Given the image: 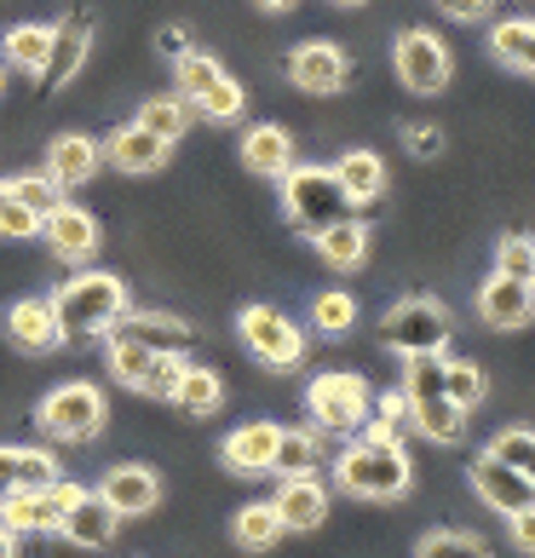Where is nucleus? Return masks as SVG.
I'll list each match as a JSON object with an SVG mask.
<instances>
[{
  "instance_id": "c85d7f7f",
  "label": "nucleus",
  "mask_w": 535,
  "mask_h": 558,
  "mask_svg": "<svg viewBox=\"0 0 535 558\" xmlns=\"http://www.w3.org/2000/svg\"><path fill=\"white\" fill-rule=\"evenodd\" d=\"M443 375H449V351H415V357H403V398L409 403L443 398Z\"/></svg>"
},
{
  "instance_id": "a19ab883",
  "label": "nucleus",
  "mask_w": 535,
  "mask_h": 558,
  "mask_svg": "<svg viewBox=\"0 0 535 558\" xmlns=\"http://www.w3.org/2000/svg\"><path fill=\"white\" fill-rule=\"evenodd\" d=\"M0 236H7V242L40 236V219H35L17 196H12V184H7V179H0Z\"/></svg>"
},
{
  "instance_id": "8fccbe9b",
  "label": "nucleus",
  "mask_w": 535,
  "mask_h": 558,
  "mask_svg": "<svg viewBox=\"0 0 535 558\" xmlns=\"http://www.w3.org/2000/svg\"><path fill=\"white\" fill-rule=\"evenodd\" d=\"M12 495H17V449L7 444V449H0V507H7Z\"/></svg>"
},
{
  "instance_id": "1a4fd4ad",
  "label": "nucleus",
  "mask_w": 535,
  "mask_h": 558,
  "mask_svg": "<svg viewBox=\"0 0 535 558\" xmlns=\"http://www.w3.org/2000/svg\"><path fill=\"white\" fill-rule=\"evenodd\" d=\"M75 501H81V484H70V478H58L47 489H17L12 501L0 507V524L12 535H52Z\"/></svg>"
},
{
  "instance_id": "49530a36",
  "label": "nucleus",
  "mask_w": 535,
  "mask_h": 558,
  "mask_svg": "<svg viewBox=\"0 0 535 558\" xmlns=\"http://www.w3.org/2000/svg\"><path fill=\"white\" fill-rule=\"evenodd\" d=\"M438 7L455 17V24H478V17H489V7H496V0H438Z\"/></svg>"
},
{
  "instance_id": "6ab92c4d",
  "label": "nucleus",
  "mask_w": 535,
  "mask_h": 558,
  "mask_svg": "<svg viewBox=\"0 0 535 558\" xmlns=\"http://www.w3.org/2000/svg\"><path fill=\"white\" fill-rule=\"evenodd\" d=\"M277 438H282V426L254 421V426H236L219 454L231 472H242V478H259V472H271V461H277Z\"/></svg>"
},
{
  "instance_id": "ea45409f",
  "label": "nucleus",
  "mask_w": 535,
  "mask_h": 558,
  "mask_svg": "<svg viewBox=\"0 0 535 558\" xmlns=\"http://www.w3.org/2000/svg\"><path fill=\"white\" fill-rule=\"evenodd\" d=\"M496 271L501 277H519V282H535V236H501Z\"/></svg>"
},
{
  "instance_id": "a878e982",
  "label": "nucleus",
  "mask_w": 535,
  "mask_h": 558,
  "mask_svg": "<svg viewBox=\"0 0 535 558\" xmlns=\"http://www.w3.org/2000/svg\"><path fill=\"white\" fill-rule=\"evenodd\" d=\"M335 179H340L345 202H352V208H363V202H380V191H386V161H380L375 150H345V156L335 161Z\"/></svg>"
},
{
  "instance_id": "e433bc0d",
  "label": "nucleus",
  "mask_w": 535,
  "mask_h": 558,
  "mask_svg": "<svg viewBox=\"0 0 535 558\" xmlns=\"http://www.w3.org/2000/svg\"><path fill=\"white\" fill-rule=\"evenodd\" d=\"M312 323H317V335H352L357 300L345 294V288H328V294H317V305H312Z\"/></svg>"
},
{
  "instance_id": "473e14b6",
  "label": "nucleus",
  "mask_w": 535,
  "mask_h": 558,
  "mask_svg": "<svg viewBox=\"0 0 535 558\" xmlns=\"http://www.w3.org/2000/svg\"><path fill=\"white\" fill-rule=\"evenodd\" d=\"M173 70H179V98H184L191 110L202 105V98H208V87H219V75H224L208 52H184Z\"/></svg>"
},
{
  "instance_id": "412c9836",
  "label": "nucleus",
  "mask_w": 535,
  "mask_h": 558,
  "mask_svg": "<svg viewBox=\"0 0 535 558\" xmlns=\"http://www.w3.org/2000/svg\"><path fill=\"white\" fill-rule=\"evenodd\" d=\"M271 507H277L282 530H317L328 519V489H323L317 472H305V478H282Z\"/></svg>"
},
{
  "instance_id": "4be33fe9",
  "label": "nucleus",
  "mask_w": 535,
  "mask_h": 558,
  "mask_svg": "<svg viewBox=\"0 0 535 558\" xmlns=\"http://www.w3.org/2000/svg\"><path fill=\"white\" fill-rule=\"evenodd\" d=\"M168 150H173V144H168V138H156L150 128H138V121L115 128L110 144H105V156L115 161L121 173H133V179H138V173H156L161 161H168Z\"/></svg>"
},
{
  "instance_id": "864d4df0",
  "label": "nucleus",
  "mask_w": 535,
  "mask_h": 558,
  "mask_svg": "<svg viewBox=\"0 0 535 558\" xmlns=\"http://www.w3.org/2000/svg\"><path fill=\"white\" fill-rule=\"evenodd\" d=\"M259 7H265V12H288L294 0H259Z\"/></svg>"
},
{
  "instance_id": "2f4dec72",
  "label": "nucleus",
  "mask_w": 535,
  "mask_h": 558,
  "mask_svg": "<svg viewBox=\"0 0 535 558\" xmlns=\"http://www.w3.org/2000/svg\"><path fill=\"white\" fill-rule=\"evenodd\" d=\"M323 449H317V432H282L277 438V461L271 472L277 478H305V472H317Z\"/></svg>"
},
{
  "instance_id": "0eeeda50",
  "label": "nucleus",
  "mask_w": 535,
  "mask_h": 558,
  "mask_svg": "<svg viewBox=\"0 0 535 558\" xmlns=\"http://www.w3.org/2000/svg\"><path fill=\"white\" fill-rule=\"evenodd\" d=\"M236 335L265 368H277V375L300 368V357H305V328L294 317H282L277 305H248V312L236 317Z\"/></svg>"
},
{
  "instance_id": "393cba45",
  "label": "nucleus",
  "mask_w": 535,
  "mask_h": 558,
  "mask_svg": "<svg viewBox=\"0 0 535 558\" xmlns=\"http://www.w3.org/2000/svg\"><path fill=\"white\" fill-rule=\"evenodd\" d=\"M98 161H105V150H98L87 133H64V138H52V150H47V173L64 184V191H75V184H87L98 173Z\"/></svg>"
},
{
  "instance_id": "f03ea898",
  "label": "nucleus",
  "mask_w": 535,
  "mask_h": 558,
  "mask_svg": "<svg viewBox=\"0 0 535 558\" xmlns=\"http://www.w3.org/2000/svg\"><path fill=\"white\" fill-rule=\"evenodd\" d=\"M335 484L345 495H363V501H398V495L415 484V466H409L403 444H368L352 438L335 461Z\"/></svg>"
},
{
  "instance_id": "ddd939ff",
  "label": "nucleus",
  "mask_w": 535,
  "mask_h": 558,
  "mask_svg": "<svg viewBox=\"0 0 535 558\" xmlns=\"http://www.w3.org/2000/svg\"><path fill=\"white\" fill-rule=\"evenodd\" d=\"M40 236H47V247L64 265H87L93 254H98V219L87 214V208H75V202H58V208L40 219Z\"/></svg>"
},
{
  "instance_id": "de8ad7c7",
  "label": "nucleus",
  "mask_w": 535,
  "mask_h": 558,
  "mask_svg": "<svg viewBox=\"0 0 535 558\" xmlns=\"http://www.w3.org/2000/svg\"><path fill=\"white\" fill-rule=\"evenodd\" d=\"M156 47H161V58H173V64H179V58L191 52V35H184L179 24H161L156 29Z\"/></svg>"
},
{
  "instance_id": "603ef678",
  "label": "nucleus",
  "mask_w": 535,
  "mask_h": 558,
  "mask_svg": "<svg viewBox=\"0 0 535 558\" xmlns=\"http://www.w3.org/2000/svg\"><path fill=\"white\" fill-rule=\"evenodd\" d=\"M0 558H17V535L7 524H0Z\"/></svg>"
},
{
  "instance_id": "2eb2a0df",
  "label": "nucleus",
  "mask_w": 535,
  "mask_h": 558,
  "mask_svg": "<svg viewBox=\"0 0 535 558\" xmlns=\"http://www.w3.org/2000/svg\"><path fill=\"white\" fill-rule=\"evenodd\" d=\"M466 478H472V489H478V501H484V507H496L501 519H512V512H524V507L535 501V484L524 478V472H512L507 461H496L489 449L478 454V461H472Z\"/></svg>"
},
{
  "instance_id": "7c9ffc66",
  "label": "nucleus",
  "mask_w": 535,
  "mask_h": 558,
  "mask_svg": "<svg viewBox=\"0 0 535 558\" xmlns=\"http://www.w3.org/2000/svg\"><path fill=\"white\" fill-rule=\"evenodd\" d=\"M231 535H236V547H248V553L277 547V535H282L277 507H271V501H254V507H242L236 519H231Z\"/></svg>"
},
{
  "instance_id": "6e6d98bb",
  "label": "nucleus",
  "mask_w": 535,
  "mask_h": 558,
  "mask_svg": "<svg viewBox=\"0 0 535 558\" xmlns=\"http://www.w3.org/2000/svg\"><path fill=\"white\" fill-rule=\"evenodd\" d=\"M335 7H363V0H335Z\"/></svg>"
},
{
  "instance_id": "dca6fc26",
  "label": "nucleus",
  "mask_w": 535,
  "mask_h": 558,
  "mask_svg": "<svg viewBox=\"0 0 535 558\" xmlns=\"http://www.w3.org/2000/svg\"><path fill=\"white\" fill-rule=\"evenodd\" d=\"M110 335H127L133 345L156 351V357H184L191 351V323L184 317H168V312H121V323L110 328Z\"/></svg>"
},
{
  "instance_id": "58836bf2",
  "label": "nucleus",
  "mask_w": 535,
  "mask_h": 558,
  "mask_svg": "<svg viewBox=\"0 0 535 558\" xmlns=\"http://www.w3.org/2000/svg\"><path fill=\"white\" fill-rule=\"evenodd\" d=\"M489 454H496V461H507L512 472H524V478L535 484V432L530 426H507L496 444H489Z\"/></svg>"
},
{
  "instance_id": "3c124183",
  "label": "nucleus",
  "mask_w": 535,
  "mask_h": 558,
  "mask_svg": "<svg viewBox=\"0 0 535 558\" xmlns=\"http://www.w3.org/2000/svg\"><path fill=\"white\" fill-rule=\"evenodd\" d=\"M519 70L535 75V17H530V40H524V64H519Z\"/></svg>"
},
{
  "instance_id": "6e6552de",
  "label": "nucleus",
  "mask_w": 535,
  "mask_h": 558,
  "mask_svg": "<svg viewBox=\"0 0 535 558\" xmlns=\"http://www.w3.org/2000/svg\"><path fill=\"white\" fill-rule=\"evenodd\" d=\"M105 363H110V375H115L121 386L144 391V398H173V386H179V375H184L179 357H156V351L133 345L127 335H105Z\"/></svg>"
},
{
  "instance_id": "a211bd4d",
  "label": "nucleus",
  "mask_w": 535,
  "mask_h": 558,
  "mask_svg": "<svg viewBox=\"0 0 535 558\" xmlns=\"http://www.w3.org/2000/svg\"><path fill=\"white\" fill-rule=\"evenodd\" d=\"M58 530H64V542H70V547H87V553H93V547H110V542H115L121 512H115L98 489H93V495L81 489V501L64 512V524H58Z\"/></svg>"
},
{
  "instance_id": "cd10ccee",
  "label": "nucleus",
  "mask_w": 535,
  "mask_h": 558,
  "mask_svg": "<svg viewBox=\"0 0 535 558\" xmlns=\"http://www.w3.org/2000/svg\"><path fill=\"white\" fill-rule=\"evenodd\" d=\"M168 403H179L184 415H214V409L224 403V380L214 375V368H202V363H184V375H179Z\"/></svg>"
},
{
  "instance_id": "f257e3e1",
  "label": "nucleus",
  "mask_w": 535,
  "mask_h": 558,
  "mask_svg": "<svg viewBox=\"0 0 535 558\" xmlns=\"http://www.w3.org/2000/svg\"><path fill=\"white\" fill-rule=\"evenodd\" d=\"M52 312L64 323V340H105L127 312V282L110 271H81L70 282H58Z\"/></svg>"
},
{
  "instance_id": "c9c22d12",
  "label": "nucleus",
  "mask_w": 535,
  "mask_h": 558,
  "mask_svg": "<svg viewBox=\"0 0 535 558\" xmlns=\"http://www.w3.org/2000/svg\"><path fill=\"white\" fill-rule=\"evenodd\" d=\"M415 558H489V547L466 530H431L415 542Z\"/></svg>"
},
{
  "instance_id": "a18cd8bd",
  "label": "nucleus",
  "mask_w": 535,
  "mask_h": 558,
  "mask_svg": "<svg viewBox=\"0 0 535 558\" xmlns=\"http://www.w3.org/2000/svg\"><path fill=\"white\" fill-rule=\"evenodd\" d=\"M403 144H409V156H421V161L443 156V133L438 128H403Z\"/></svg>"
},
{
  "instance_id": "b1692460",
  "label": "nucleus",
  "mask_w": 535,
  "mask_h": 558,
  "mask_svg": "<svg viewBox=\"0 0 535 558\" xmlns=\"http://www.w3.org/2000/svg\"><path fill=\"white\" fill-rule=\"evenodd\" d=\"M312 242H317V254H323L328 271H357V265L368 259V225L352 219V214L335 219V225H323Z\"/></svg>"
},
{
  "instance_id": "f3484780",
  "label": "nucleus",
  "mask_w": 535,
  "mask_h": 558,
  "mask_svg": "<svg viewBox=\"0 0 535 558\" xmlns=\"http://www.w3.org/2000/svg\"><path fill=\"white\" fill-rule=\"evenodd\" d=\"M478 317L489 328H524L535 317V282H519V277H489L478 288Z\"/></svg>"
},
{
  "instance_id": "4c0bfd02",
  "label": "nucleus",
  "mask_w": 535,
  "mask_h": 558,
  "mask_svg": "<svg viewBox=\"0 0 535 558\" xmlns=\"http://www.w3.org/2000/svg\"><path fill=\"white\" fill-rule=\"evenodd\" d=\"M7 184H12V196L24 202L35 219H47L58 202H64V184H58L52 173H24V179H7Z\"/></svg>"
},
{
  "instance_id": "9d476101",
  "label": "nucleus",
  "mask_w": 535,
  "mask_h": 558,
  "mask_svg": "<svg viewBox=\"0 0 535 558\" xmlns=\"http://www.w3.org/2000/svg\"><path fill=\"white\" fill-rule=\"evenodd\" d=\"M392 64H398L403 87L409 93H426V98L443 93L449 87V70H455V64H449V47L431 29H403L398 47H392Z\"/></svg>"
},
{
  "instance_id": "37998d69",
  "label": "nucleus",
  "mask_w": 535,
  "mask_h": 558,
  "mask_svg": "<svg viewBox=\"0 0 535 558\" xmlns=\"http://www.w3.org/2000/svg\"><path fill=\"white\" fill-rule=\"evenodd\" d=\"M242 105H248V98H242V87H236L231 75H219V87H208V98L196 105V116H208V121H236Z\"/></svg>"
},
{
  "instance_id": "c756f323",
  "label": "nucleus",
  "mask_w": 535,
  "mask_h": 558,
  "mask_svg": "<svg viewBox=\"0 0 535 558\" xmlns=\"http://www.w3.org/2000/svg\"><path fill=\"white\" fill-rule=\"evenodd\" d=\"M0 47H7V64H12V70L40 75V64H47V47H52V24H12Z\"/></svg>"
},
{
  "instance_id": "7ed1b4c3",
  "label": "nucleus",
  "mask_w": 535,
  "mask_h": 558,
  "mask_svg": "<svg viewBox=\"0 0 535 558\" xmlns=\"http://www.w3.org/2000/svg\"><path fill=\"white\" fill-rule=\"evenodd\" d=\"M282 214L294 225L300 236H317L323 225H335L352 214V202H345L335 168H317V161H294V168L282 173Z\"/></svg>"
},
{
  "instance_id": "f704fd0d",
  "label": "nucleus",
  "mask_w": 535,
  "mask_h": 558,
  "mask_svg": "<svg viewBox=\"0 0 535 558\" xmlns=\"http://www.w3.org/2000/svg\"><path fill=\"white\" fill-rule=\"evenodd\" d=\"M443 398L455 403V409H478L484 403V368L478 363H466V357H449V375H443Z\"/></svg>"
},
{
  "instance_id": "79ce46f5",
  "label": "nucleus",
  "mask_w": 535,
  "mask_h": 558,
  "mask_svg": "<svg viewBox=\"0 0 535 558\" xmlns=\"http://www.w3.org/2000/svg\"><path fill=\"white\" fill-rule=\"evenodd\" d=\"M524 40H530V17H507V24L489 29V52H496L501 64L519 70L524 64Z\"/></svg>"
},
{
  "instance_id": "bb28decb",
  "label": "nucleus",
  "mask_w": 535,
  "mask_h": 558,
  "mask_svg": "<svg viewBox=\"0 0 535 558\" xmlns=\"http://www.w3.org/2000/svg\"><path fill=\"white\" fill-rule=\"evenodd\" d=\"M409 426L431 444H461L466 438V409H455L449 398H426V403H409Z\"/></svg>"
},
{
  "instance_id": "39448f33",
  "label": "nucleus",
  "mask_w": 535,
  "mask_h": 558,
  "mask_svg": "<svg viewBox=\"0 0 535 558\" xmlns=\"http://www.w3.org/2000/svg\"><path fill=\"white\" fill-rule=\"evenodd\" d=\"M368 403H375V391H368L363 375H317L305 386V409H312L317 432H335V438H357V426L368 421Z\"/></svg>"
},
{
  "instance_id": "423d86ee",
  "label": "nucleus",
  "mask_w": 535,
  "mask_h": 558,
  "mask_svg": "<svg viewBox=\"0 0 535 558\" xmlns=\"http://www.w3.org/2000/svg\"><path fill=\"white\" fill-rule=\"evenodd\" d=\"M380 345H392L398 357H415V351H443L449 345V312L426 294L398 300L392 312L380 317Z\"/></svg>"
},
{
  "instance_id": "5fc2aeb1",
  "label": "nucleus",
  "mask_w": 535,
  "mask_h": 558,
  "mask_svg": "<svg viewBox=\"0 0 535 558\" xmlns=\"http://www.w3.org/2000/svg\"><path fill=\"white\" fill-rule=\"evenodd\" d=\"M0 93H7V64H0Z\"/></svg>"
},
{
  "instance_id": "4468645a",
  "label": "nucleus",
  "mask_w": 535,
  "mask_h": 558,
  "mask_svg": "<svg viewBox=\"0 0 535 558\" xmlns=\"http://www.w3.org/2000/svg\"><path fill=\"white\" fill-rule=\"evenodd\" d=\"M7 340L17 351H29V357H47V351L64 345V323H58V312H52V294L17 300L7 312Z\"/></svg>"
},
{
  "instance_id": "20e7f679",
  "label": "nucleus",
  "mask_w": 535,
  "mask_h": 558,
  "mask_svg": "<svg viewBox=\"0 0 535 558\" xmlns=\"http://www.w3.org/2000/svg\"><path fill=\"white\" fill-rule=\"evenodd\" d=\"M105 391H98L93 380H64V386H52L47 398H40V409H35V421H40V432L47 438H58V444H87V438H98L105 432Z\"/></svg>"
},
{
  "instance_id": "f8f14e48",
  "label": "nucleus",
  "mask_w": 535,
  "mask_h": 558,
  "mask_svg": "<svg viewBox=\"0 0 535 558\" xmlns=\"http://www.w3.org/2000/svg\"><path fill=\"white\" fill-rule=\"evenodd\" d=\"M288 81H294L300 93H340L345 75H352V58H345L335 40H305V47L288 52Z\"/></svg>"
},
{
  "instance_id": "c03bdc74",
  "label": "nucleus",
  "mask_w": 535,
  "mask_h": 558,
  "mask_svg": "<svg viewBox=\"0 0 535 558\" xmlns=\"http://www.w3.org/2000/svg\"><path fill=\"white\" fill-rule=\"evenodd\" d=\"M58 484V461L47 449H17V489H47Z\"/></svg>"
},
{
  "instance_id": "09e8293b",
  "label": "nucleus",
  "mask_w": 535,
  "mask_h": 558,
  "mask_svg": "<svg viewBox=\"0 0 535 558\" xmlns=\"http://www.w3.org/2000/svg\"><path fill=\"white\" fill-rule=\"evenodd\" d=\"M512 547H524V553H535V501L524 507V512H512Z\"/></svg>"
},
{
  "instance_id": "5701e85b",
  "label": "nucleus",
  "mask_w": 535,
  "mask_h": 558,
  "mask_svg": "<svg viewBox=\"0 0 535 558\" xmlns=\"http://www.w3.org/2000/svg\"><path fill=\"white\" fill-rule=\"evenodd\" d=\"M98 495L121 512V519H138V512H150L161 501V478L150 466H115L105 484H98Z\"/></svg>"
},
{
  "instance_id": "72a5a7b5",
  "label": "nucleus",
  "mask_w": 535,
  "mask_h": 558,
  "mask_svg": "<svg viewBox=\"0 0 535 558\" xmlns=\"http://www.w3.org/2000/svg\"><path fill=\"white\" fill-rule=\"evenodd\" d=\"M138 128H150L156 138H179L184 128H191V105H184V98L173 93V98H150V105L138 110Z\"/></svg>"
},
{
  "instance_id": "aec40b11",
  "label": "nucleus",
  "mask_w": 535,
  "mask_h": 558,
  "mask_svg": "<svg viewBox=\"0 0 535 558\" xmlns=\"http://www.w3.org/2000/svg\"><path fill=\"white\" fill-rule=\"evenodd\" d=\"M242 168L259 179H282L294 168V133L277 128V121H259V128L242 133Z\"/></svg>"
},
{
  "instance_id": "9b49d317",
  "label": "nucleus",
  "mask_w": 535,
  "mask_h": 558,
  "mask_svg": "<svg viewBox=\"0 0 535 558\" xmlns=\"http://www.w3.org/2000/svg\"><path fill=\"white\" fill-rule=\"evenodd\" d=\"M87 52H93V24L87 17H64V24H52V47H47V64H40V87L58 93V87H70V81L87 70Z\"/></svg>"
}]
</instances>
